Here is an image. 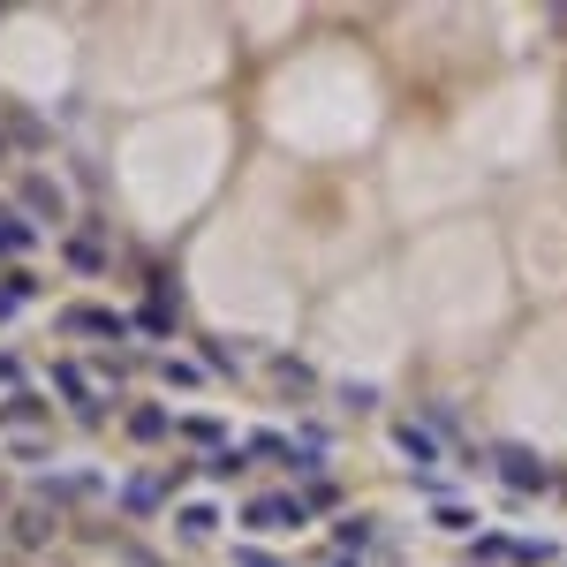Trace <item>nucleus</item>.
<instances>
[{"label": "nucleus", "mask_w": 567, "mask_h": 567, "mask_svg": "<svg viewBox=\"0 0 567 567\" xmlns=\"http://www.w3.org/2000/svg\"><path fill=\"white\" fill-rule=\"evenodd\" d=\"M167 409H129V439H144V447H152V439H167Z\"/></svg>", "instance_id": "obj_7"}, {"label": "nucleus", "mask_w": 567, "mask_h": 567, "mask_svg": "<svg viewBox=\"0 0 567 567\" xmlns=\"http://www.w3.org/2000/svg\"><path fill=\"white\" fill-rule=\"evenodd\" d=\"M46 137H53V129L38 114H16V144H46Z\"/></svg>", "instance_id": "obj_14"}, {"label": "nucleus", "mask_w": 567, "mask_h": 567, "mask_svg": "<svg viewBox=\"0 0 567 567\" xmlns=\"http://www.w3.org/2000/svg\"><path fill=\"white\" fill-rule=\"evenodd\" d=\"M212 522H220L212 507H182V515H174V530H182V537H212Z\"/></svg>", "instance_id": "obj_13"}, {"label": "nucleus", "mask_w": 567, "mask_h": 567, "mask_svg": "<svg viewBox=\"0 0 567 567\" xmlns=\"http://www.w3.org/2000/svg\"><path fill=\"white\" fill-rule=\"evenodd\" d=\"M23 205H31L38 220H61V189H53L46 174H31V182H23Z\"/></svg>", "instance_id": "obj_5"}, {"label": "nucleus", "mask_w": 567, "mask_h": 567, "mask_svg": "<svg viewBox=\"0 0 567 567\" xmlns=\"http://www.w3.org/2000/svg\"><path fill=\"white\" fill-rule=\"evenodd\" d=\"M159 378H167V386H197V378H205V371H197V363H189V356H159Z\"/></svg>", "instance_id": "obj_12"}, {"label": "nucleus", "mask_w": 567, "mask_h": 567, "mask_svg": "<svg viewBox=\"0 0 567 567\" xmlns=\"http://www.w3.org/2000/svg\"><path fill=\"white\" fill-rule=\"evenodd\" d=\"M53 386H61V401H69V409H99V386H91L84 378V363H53Z\"/></svg>", "instance_id": "obj_2"}, {"label": "nucleus", "mask_w": 567, "mask_h": 567, "mask_svg": "<svg viewBox=\"0 0 567 567\" xmlns=\"http://www.w3.org/2000/svg\"><path fill=\"white\" fill-rule=\"evenodd\" d=\"M242 567H273V560H265V552H242Z\"/></svg>", "instance_id": "obj_16"}, {"label": "nucleus", "mask_w": 567, "mask_h": 567, "mask_svg": "<svg viewBox=\"0 0 567 567\" xmlns=\"http://www.w3.org/2000/svg\"><path fill=\"white\" fill-rule=\"evenodd\" d=\"M69 265H76V273H106V242L99 235H76L69 242Z\"/></svg>", "instance_id": "obj_8"}, {"label": "nucleus", "mask_w": 567, "mask_h": 567, "mask_svg": "<svg viewBox=\"0 0 567 567\" xmlns=\"http://www.w3.org/2000/svg\"><path fill=\"white\" fill-rule=\"evenodd\" d=\"M137 326L144 333H174V295H144V303H137Z\"/></svg>", "instance_id": "obj_6"}, {"label": "nucleus", "mask_w": 567, "mask_h": 567, "mask_svg": "<svg viewBox=\"0 0 567 567\" xmlns=\"http://www.w3.org/2000/svg\"><path fill=\"white\" fill-rule=\"evenodd\" d=\"M69 333H91V341H114V333H121V318H114V310H69Z\"/></svg>", "instance_id": "obj_4"}, {"label": "nucleus", "mask_w": 567, "mask_h": 567, "mask_svg": "<svg viewBox=\"0 0 567 567\" xmlns=\"http://www.w3.org/2000/svg\"><path fill=\"white\" fill-rule=\"evenodd\" d=\"M23 303H31V280H23V273H8V280H0V318H16Z\"/></svg>", "instance_id": "obj_11"}, {"label": "nucleus", "mask_w": 567, "mask_h": 567, "mask_svg": "<svg viewBox=\"0 0 567 567\" xmlns=\"http://www.w3.org/2000/svg\"><path fill=\"white\" fill-rule=\"evenodd\" d=\"M31 416H46L38 394H8V401H0V424H31Z\"/></svg>", "instance_id": "obj_10"}, {"label": "nucleus", "mask_w": 567, "mask_h": 567, "mask_svg": "<svg viewBox=\"0 0 567 567\" xmlns=\"http://www.w3.org/2000/svg\"><path fill=\"white\" fill-rule=\"evenodd\" d=\"M31 492H38V507H69V499L99 492V477H91V469H53V477H38Z\"/></svg>", "instance_id": "obj_1"}, {"label": "nucleus", "mask_w": 567, "mask_h": 567, "mask_svg": "<svg viewBox=\"0 0 567 567\" xmlns=\"http://www.w3.org/2000/svg\"><path fill=\"white\" fill-rule=\"evenodd\" d=\"M121 507H129V515H159V507H167V484L159 477H129L121 484Z\"/></svg>", "instance_id": "obj_3"}, {"label": "nucleus", "mask_w": 567, "mask_h": 567, "mask_svg": "<svg viewBox=\"0 0 567 567\" xmlns=\"http://www.w3.org/2000/svg\"><path fill=\"white\" fill-rule=\"evenodd\" d=\"M16 545H53V515H46V507H38V515H16Z\"/></svg>", "instance_id": "obj_9"}, {"label": "nucleus", "mask_w": 567, "mask_h": 567, "mask_svg": "<svg viewBox=\"0 0 567 567\" xmlns=\"http://www.w3.org/2000/svg\"><path fill=\"white\" fill-rule=\"evenodd\" d=\"M23 378V356H0V386H16Z\"/></svg>", "instance_id": "obj_15"}]
</instances>
